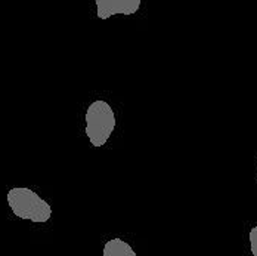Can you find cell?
<instances>
[{"mask_svg":"<svg viewBox=\"0 0 257 256\" xmlns=\"http://www.w3.org/2000/svg\"><path fill=\"white\" fill-rule=\"evenodd\" d=\"M8 203L15 216L31 222H46L52 215L49 203L30 188H12L8 193Z\"/></svg>","mask_w":257,"mask_h":256,"instance_id":"6da1fadb","label":"cell"},{"mask_svg":"<svg viewBox=\"0 0 257 256\" xmlns=\"http://www.w3.org/2000/svg\"><path fill=\"white\" fill-rule=\"evenodd\" d=\"M86 135L93 147H102L109 139L115 128V116L109 104L95 101L89 105L86 113Z\"/></svg>","mask_w":257,"mask_h":256,"instance_id":"7a4b0ae2","label":"cell"},{"mask_svg":"<svg viewBox=\"0 0 257 256\" xmlns=\"http://www.w3.org/2000/svg\"><path fill=\"white\" fill-rule=\"evenodd\" d=\"M98 6V18L106 20L112 15H132L138 12L141 0H95Z\"/></svg>","mask_w":257,"mask_h":256,"instance_id":"3957f363","label":"cell"},{"mask_svg":"<svg viewBox=\"0 0 257 256\" xmlns=\"http://www.w3.org/2000/svg\"><path fill=\"white\" fill-rule=\"evenodd\" d=\"M102 253L103 256H136L132 246L120 238H112L106 241Z\"/></svg>","mask_w":257,"mask_h":256,"instance_id":"277c9868","label":"cell"},{"mask_svg":"<svg viewBox=\"0 0 257 256\" xmlns=\"http://www.w3.org/2000/svg\"><path fill=\"white\" fill-rule=\"evenodd\" d=\"M250 244H251V253L257 256V227H253L250 231Z\"/></svg>","mask_w":257,"mask_h":256,"instance_id":"5b68a950","label":"cell"}]
</instances>
